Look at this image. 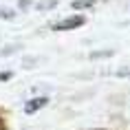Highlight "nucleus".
<instances>
[{
    "label": "nucleus",
    "instance_id": "9b49d317",
    "mask_svg": "<svg viewBox=\"0 0 130 130\" xmlns=\"http://www.w3.org/2000/svg\"><path fill=\"white\" fill-rule=\"evenodd\" d=\"M97 130H104V128H97Z\"/></svg>",
    "mask_w": 130,
    "mask_h": 130
},
{
    "label": "nucleus",
    "instance_id": "423d86ee",
    "mask_svg": "<svg viewBox=\"0 0 130 130\" xmlns=\"http://www.w3.org/2000/svg\"><path fill=\"white\" fill-rule=\"evenodd\" d=\"M53 7H57V0H46V2L35 5V9H53Z\"/></svg>",
    "mask_w": 130,
    "mask_h": 130
},
{
    "label": "nucleus",
    "instance_id": "f03ea898",
    "mask_svg": "<svg viewBox=\"0 0 130 130\" xmlns=\"http://www.w3.org/2000/svg\"><path fill=\"white\" fill-rule=\"evenodd\" d=\"M48 104V97H35V99H29L27 106H24V112L27 115H33L35 110H40L42 106H46Z\"/></svg>",
    "mask_w": 130,
    "mask_h": 130
},
{
    "label": "nucleus",
    "instance_id": "1a4fd4ad",
    "mask_svg": "<svg viewBox=\"0 0 130 130\" xmlns=\"http://www.w3.org/2000/svg\"><path fill=\"white\" fill-rule=\"evenodd\" d=\"M27 7H31V0H22V2H20V9H27Z\"/></svg>",
    "mask_w": 130,
    "mask_h": 130
},
{
    "label": "nucleus",
    "instance_id": "f257e3e1",
    "mask_svg": "<svg viewBox=\"0 0 130 130\" xmlns=\"http://www.w3.org/2000/svg\"><path fill=\"white\" fill-rule=\"evenodd\" d=\"M86 22L84 15H71V18H64V20H57L51 24L53 31H73V29H79Z\"/></svg>",
    "mask_w": 130,
    "mask_h": 130
},
{
    "label": "nucleus",
    "instance_id": "20e7f679",
    "mask_svg": "<svg viewBox=\"0 0 130 130\" xmlns=\"http://www.w3.org/2000/svg\"><path fill=\"white\" fill-rule=\"evenodd\" d=\"M20 48H22V44H9V46L0 48V57H7V55L15 53V51H20Z\"/></svg>",
    "mask_w": 130,
    "mask_h": 130
},
{
    "label": "nucleus",
    "instance_id": "39448f33",
    "mask_svg": "<svg viewBox=\"0 0 130 130\" xmlns=\"http://www.w3.org/2000/svg\"><path fill=\"white\" fill-rule=\"evenodd\" d=\"M13 15H15V11L13 9H0V18H5V20H13Z\"/></svg>",
    "mask_w": 130,
    "mask_h": 130
},
{
    "label": "nucleus",
    "instance_id": "7ed1b4c3",
    "mask_svg": "<svg viewBox=\"0 0 130 130\" xmlns=\"http://www.w3.org/2000/svg\"><path fill=\"white\" fill-rule=\"evenodd\" d=\"M93 5H95V0H73V2H71L73 9H88V7H93Z\"/></svg>",
    "mask_w": 130,
    "mask_h": 130
},
{
    "label": "nucleus",
    "instance_id": "0eeeda50",
    "mask_svg": "<svg viewBox=\"0 0 130 130\" xmlns=\"http://www.w3.org/2000/svg\"><path fill=\"white\" fill-rule=\"evenodd\" d=\"M115 75H117V77H130V64H128V66H121Z\"/></svg>",
    "mask_w": 130,
    "mask_h": 130
},
{
    "label": "nucleus",
    "instance_id": "6e6552de",
    "mask_svg": "<svg viewBox=\"0 0 130 130\" xmlns=\"http://www.w3.org/2000/svg\"><path fill=\"white\" fill-rule=\"evenodd\" d=\"M110 55H112V51H97V53H93L90 57L95 60V57H110Z\"/></svg>",
    "mask_w": 130,
    "mask_h": 130
},
{
    "label": "nucleus",
    "instance_id": "9d476101",
    "mask_svg": "<svg viewBox=\"0 0 130 130\" xmlns=\"http://www.w3.org/2000/svg\"><path fill=\"white\" fill-rule=\"evenodd\" d=\"M0 130H2V117H0Z\"/></svg>",
    "mask_w": 130,
    "mask_h": 130
}]
</instances>
